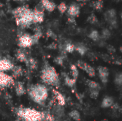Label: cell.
Listing matches in <instances>:
<instances>
[{
  "label": "cell",
  "instance_id": "e0dca14e",
  "mask_svg": "<svg viewBox=\"0 0 122 121\" xmlns=\"http://www.w3.org/2000/svg\"><path fill=\"white\" fill-rule=\"evenodd\" d=\"M54 92L56 98V100L58 101V104L61 106H64L65 104V98H64V97L60 93H59L58 91H54Z\"/></svg>",
  "mask_w": 122,
  "mask_h": 121
},
{
  "label": "cell",
  "instance_id": "7c38bea8",
  "mask_svg": "<svg viewBox=\"0 0 122 121\" xmlns=\"http://www.w3.org/2000/svg\"><path fill=\"white\" fill-rule=\"evenodd\" d=\"M104 17H105V19L108 22L117 19V13H116L115 9H111L107 10L104 14Z\"/></svg>",
  "mask_w": 122,
  "mask_h": 121
},
{
  "label": "cell",
  "instance_id": "277c9868",
  "mask_svg": "<svg viewBox=\"0 0 122 121\" xmlns=\"http://www.w3.org/2000/svg\"><path fill=\"white\" fill-rule=\"evenodd\" d=\"M16 23L22 28L29 26L33 24V10L28 9L21 17L16 19Z\"/></svg>",
  "mask_w": 122,
  "mask_h": 121
},
{
  "label": "cell",
  "instance_id": "bcb514c9",
  "mask_svg": "<svg viewBox=\"0 0 122 121\" xmlns=\"http://www.w3.org/2000/svg\"></svg>",
  "mask_w": 122,
  "mask_h": 121
},
{
  "label": "cell",
  "instance_id": "4fadbf2b",
  "mask_svg": "<svg viewBox=\"0 0 122 121\" xmlns=\"http://www.w3.org/2000/svg\"><path fill=\"white\" fill-rule=\"evenodd\" d=\"M114 103V99L112 97H105L102 102V107L104 108H110Z\"/></svg>",
  "mask_w": 122,
  "mask_h": 121
},
{
  "label": "cell",
  "instance_id": "ab89813d",
  "mask_svg": "<svg viewBox=\"0 0 122 121\" xmlns=\"http://www.w3.org/2000/svg\"><path fill=\"white\" fill-rule=\"evenodd\" d=\"M119 50H120V51L122 53V46L120 47V48H119Z\"/></svg>",
  "mask_w": 122,
  "mask_h": 121
},
{
  "label": "cell",
  "instance_id": "8992f818",
  "mask_svg": "<svg viewBox=\"0 0 122 121\" xmlns=\"http://www.w3.org/2000/svg\"><path fill=\"white\" fill-rule=\"evenodd\" d=\"M44 9H40V8H35L33 10V24L41 23L44 21Z\"/></svg>",
  "mask_w": 122,
  "mask_h": 121
},
{
  "label": "cell",
  "instance_id": "2e32d148",
  "mask_svg": "<svg viewBox=\"0 0 122 121\" xmlns=\"http://www.w3.org/2000/svg\"><path fill=\"white\" fill-rule=\"evenodd\" d=\"M75 50L77 51L81 55H84L87 52V48L83 44H79L76 46H75Z\"/></svg>",
  "mask_w": 122,
  "mask_h": 121
},
{
  "label": "cell",
  "instance_id": "f35d334b",
  "mask_svg": "<svg viewBox=\"0 0 122 121\" xmlns=\"http://www.w3.org/2000/svg\"><path fill=\"white\" fill-rule=\"evenodd\" d=\"M77 1H86V0H76Z\"/></svg>",
  "mask_w": 122,
  "mask_h": 121
},
{
  "label": "cell",
  "instance_id": "d4e9b609",
  "mask_svg": "<svg viewBox=\"0 0 122 121\" xmlns=\"http://www.w3.org/2000/svg\"><path fill=\"white\" fill-rule=\"evenodd\" d=\"M71 71L73 78L76 80L79 76V71L77 69V67L75 65H71Z\"/></svg>",
  "mask_w": 122,
  "mask_h": 121
},
{
  "label": "cell",
  "instance_id": "7a4b0ae2",
  "mask_svg": "<svg viewBox=\"0 0 122 121\" xmlns=\"http://www.w3.org/2000/svg\"><path fill=\"white\" fill-rule=\"evenodd\" d=\"M41 78L44 83L49 85H52L55 86H59L60 81L59 79L58 74L53 67L51 66L46 67L42 71Z\"/></svg>",
  "mask_w": 122,
  "mask_h": 121
},
{
  "label": "cell",
  "instance_id": "5b68a950",
  "mask_svg": "<svg viewBox=\"0 0 122 121\" xmlns=\"http://www.w3.org/2000/svg\"><path fill=\"white\" fill-rule=\"evenodd\" d=\"M34 43L32 36L29 34H23L19 37V46L20 47L26 48L31 46Z\"/></svg>",
  "mask_w": 122,
  "mask_h": 121
},
{
  "label": "cell",
  "instance_id": "d590c367",
  "mask_svg": "<svg viewBox=\"0 0 122 121\" xmlns=\"http://www.w3.org/2000/svg\"><path fill=\"white\" fill-rule=\"evenodd\" d=\"M102 58H103V60H104V61H109V59H110L111 58H110V56H109L108 55L104 54V55H102Z\"/></svg>",
  "mask_w": 122,
  "mask_h": 121
},
{
  "label": "cell",
  "instance_id": "f1b7e54d",
  "mask_svg": "<svg viewBox=\"0 0 122 121\" xmlns=\"http://www.w3.org/2000/svg\"><path fill=\"white\" fill-rule=\"evenodd\" d=\"M17 58L19 61H24L26 62L27 61V58L25 55V53L23 51H19L17 53Z\"/></svg>",
  "mask_w": 122,
  "mask_h": 121
},
{
  "label": "cell",
  "instance_id": "6da1fadb",
  "mask_svg": "<svg viewBox=\"0 0 122 121\" xmlns=\"http://www.w3.org/2000/svg\"><path fill=\"white\" fill-rule=\"evenodd\" d=\"M29 93L30 97L36 103H41L44 102L48 96V91L46 86L36 84L29 88Z\"/></svg>",
  "mask_w": 122,
  "mask_h": 121
},
{
  "label": "cell",
  "instance_id": "d6986e66",
  "mask_svg": "<svg viewBox=\"0 0 122 121\" xmlns=\"http://www.w3.org/2000/svg\"><path fill=\"white\" fill-rule=\"evenodd\" d=\"M70 117L76 121H79L81 119V115L79 113V112L76 110H73L70 112L69 113Z\"/></svg>",
  "mask_w": 122,
  "mask_h": 121
},
{
  "label": "cell",
  "instance_id": "b9f144b4",
  "mask_svg": "<svg viewBox=\"0 0 122 121\" xmlns=\"http://www.w3.org/2000/svg\"><path fill=\"white\" fill-rule=\"evenodd\" d=\"M121 19H122V13L121 14Z\"/></svg>",
  "mask_w": 122,
  "mask_h": 121
},
{
  "label": "cell",
  "instance_id": "f546056e",
  "mask_svg": "<svg viewBox=\"0 0 122 121\" xmlns=\"http://www.w3.org/2000/svg\"><path fill=\"white\" fill-rule=\"evenodd\" d=\"M12 71L14 75L15 76H20L22 73V69L20 66H15L12 68Z\"/></svg>",
  "mask_w": 122,
  "mask_h": 121
},
{
  "label": "cell",
  "instance_id": "9c48e42d",
  "mask_svg": "<svg viewBox=\"0 0 122 121\" xmlns=\"http://www.w3.org/2000/svg\"><path fill=\"white\" fill-rule=\"evenodd\" d=\"M13 83L12 78L3 72H0V86H7Z\"/></svg>",
  "mask_w": 122,
  "mask_h": 121
},
{
  "label": "cell",
  "instance_id": "f6af8a7d",
  "mask_svg": "<svg viewBox=\"0 0 122 121\" xmlns=\"http://www.w3.org/2000/svg\"><path fill=\"white\" fill-rule=\"evenodd\" d=\"M18 1H23V0H18Z\"/></svg>",
  "mask_w": 122,
  "mask_h": 121
},
{
  "label": "cell",
  "instance_id": "8d00e7d4",
  "mask_svg": "<svg viewBox=\"0 0 122 121\" xmlns=\"http://www.w3.org/2000/svg\"><path fill=\"white\" fill-rule=\"evenodd\" d=\"M47 34H48V36H51V37H53V36H55V34L51 31V30H49L48 31V32H47Z\"/></svg>",
  "mask_w": 122,
  "mask_h": 121
},
{
  "label": "cell",
  "instance_id": "7bdbcfd3",
  "mask_svg": "<svg viewBox=\"0 0 122 121\" xmlns=\"http://www.w3.org/2000/svg\"><path fill=\"white\" fill-rule=\"evenodd\" d=\"M102 121H107V120H103Z\"/></svg>",
  "mask_w": 122,
  "mask_h": 121
},
{
  "label": "cell",
  "instance_id": "ac0fdd59",
  "mask_svg": "<svg viewBox=\"0 0 122 121\" xmlns=\"http://www.w3.org/2000/svg\"><path fill=\"white\" fill-rule=\"evenodd\" d=\"M16 92L18 96H21L24 93V92H25L24 87L21 83H20V82L17 83V84L16 86Z\"/></svg>",
  "mask_w": 122,
  "mask_h": 121
},
{
  "label": "cell",
  "instance_id": "74e56055",
  "mask_svg": "<svg viewBox=\"0 0 122 121\" xmlns=\"http://www.w3.org/2000/svg\"><path fill=\"white\" fill-rule=\"evenodd\" d=\"M68 21H69V22H70V23H75V18H73V17H69V19H68Z\"/></svg>",
  "mask_w": 122,
  "mask_h": 121
},
{
  "label": "cell",
  "instance_id": "ffe728a7",
  "mask_svg": "<svg viewBox=\"0 0 122 121\" xmlns=\"http://www.w3.org/2000/svg\"><path fill=\"white\" fill-rule=\"evenodd\" d=\"M87 85L89 86V88L90 89H94V90H99L100 88V86L99 85L98 83H97L96 81H91V80H89L87 81Z\"/></svg>",
  "mask_w": 122,
  "mask_h": 121
},
{
  "label": "cell",
  "instance_id": "4316f807",
  "mask_svg": "<svg viewBox=\"0 0 122 121\" xmlns=\"http://www.w3.org/2000/svg\"><path fill=\"white\" fill-rule=\"evenodd\" d=\"M64 50L66 52H69V53H72L74 50H75V46L71 43H68L65 45V47H64Z\"/></svg>",
  "mask_w": 122,
  "mask_h": 121
},
{
  "label": "cell",
  "instance_id": "83f0119b",
  "mask_svg": "<svg viewBox=\"0 0 122 121\" xmlns=\"http://www.w3.org/2000/svg\"><path fill=\"white\" fill-rule=\"evenodd\" d=\"M114 82L118 86H122V73H117L114 78Z\"/></svg>",
  "mask_w": 122,
  "mask_h": 121
},
{
  "label": "cell",
  "instance_id": "d6a6232c",
  "mask_svg": "<svg viewBox=\"0 0 122 121\" xmlns=\"http://www.w3.org/2000/svg\"><path fill=\"white\" fill-rule=\"evenodd\" d=\"M88 56H89V59L92 60V61H94V60H96V59L97 58V56H96L94 53H92V52L89 53H88Z\"/></svg>",
  "mask_w": 122,
  "mask_h": 121
},
{
  "label": "cell",
  "instance_id": "60d3db41",
  "mask_svg": "<svg viewBox=\"0 0 122 121\" xmlns=\"http://www.w3.org/2000/svg\"><path fill=\"white\" fill-rule=\"evenodd\" d=\"M2 6H3V4H1V3L0 2V8H1Z\"/></svg>",
  "mask_w": 122,
  "mask_h": 121
},
{
  "label": "cell",
  "instance_id": "e575fe53",
  "mask_svg": "<svg viewBox=\"0 0 122 121\" xmlns=\"http://www.w3.org/2000/svg\"><path fill=\"white\" fill-rule=\"evenodd\" d=\"M55 61H56L58 64H62V63H63V58H62L61 56L57 57V58L55 59Z\"/></svg>",
  "mask_w": 122,
  "mask_h": 121
},
{
  "label": "cell",
  "instance_id": "5bb4252c",
  "mask_svg": "<svg viewBox=\"0 0 122 121\" xmlns=\"http://www.w3.org/2000/svg\"><path fill=\"white\" fill-rule=\"evenodd\" d=\"M92 6L97 11H101L104 7V1L103 0H96L92 2Z\"/></svg>",
  "mask_w": 122,
  "mask_h": 121
},
{
  "label": "cell",
  "instance_id": "836d02e7",
  "mask_svg": "<svg viewBox=\"0 0 122 121\" xmlns=\"http://www.w3.org/2000/svg\"><path fill=\"white\" fill-rule=\"evenodd\" d=\"M107 51L109 52V53H115V51H116V48L113 46H107Z\"/></svg>",
  "mask_w": 122,
  "mask_h": 121
},
{
  "label": "cell",
  "instance_id": "30bf717a",
  "mask_svg": "<svg viewBox=\"0 0 122 121\" xmlns=\"http://www.w3.org/2000/svg\"><path fill=\"white\" fill-rule=\"evenodd\" d=\"M41 4L42 5V6L44 7V9L45 10H46L47 11H49V12L54 11V9L56 8V4L54 1H50V0H41Z\"/></svg>",
  "mask_w": 122,
  "mask_h": 121
},
{
  "label": "cell",
  "instance_id": "1f68e13d",
  "mask_svg": "<svg viewBox=\"0 0 122 121\" xmlns=\"http://www.w3.org/2000/svg\"><path fill=\"white\" fill-rule=\"evenodd\" d=\"M89 96L92 98L96 99L99 96V90H94V89H90V93Z\"/></svg>",
  "mask_w": 122,
  "mask_h": 121
},
{
  "label": "cell",
  "instance_id": "3957f363",
  "mask_svg": "<svg viewBox=\"0 0 122 121\" xmlns=\"http://www.w3.org/2000/svg\"><path fill=\"white\" fill-rule=\"evenodd\" d=\"M18 116L25 121H40L42 120V113L30 108H21L18 111Z\"/></svg>",
  "mask_w": 122,
  "mask_h": 121
},
{
  "label": "cell",
  "instance_id": "52a82bcc",
  "mask_svg": "<svg viewBox=\"0 0 122 121\" xmlns=\"http://www.w3.org/2000/svg\"><path fill=\"white\" fill-rule=\"evenodd\" d=\"M67 14L69 16V17L75 18L76 16H79L80 14V6L77 4H75V3L71 4L68 7Z\"/></svg>",
  "mask_w": 122,
  "mask_h": 121
},
{
  "label": "cell",
  "instance_id": "7402d4cb",
  "mask_svg": "<svg viewBox=\"0 0 122 121\" xmlns=\"http://www.w3.org/2000/svg\"><path fill=\"white\" fill-rule=\"evenodd\" d=\"M111 31L108 29H104L102 31V35H101V38L106 40V39H108L110 38L111 36Z\"/></svg>",
  "mask_w": 122,
  "mask_h": 121
},
{
  "label": "cell",
  "instance_id": "484cf974",
  "mask_svg": "<svg viewBox=\"0 0 122 121\" xmlns=\"http://www.w3.org/2000/svg\"><path fill=\"white\" fill-rule=\"evenodd\" d=\"M64 80H65V83H66L68 86H69V87H73V86H74L75 83H76V80H75V79L71 78H69V76H66Z\"/></svg>",
  "mask_w": 122,
  "mask_h": 121
},
{
  "label": "cell",
  "instance_id": "ee69618b",
  "mask_svg": "<svg viewBox=\"0 0 122 121\" xmlns=\"http://www.w3.org/2000/svg\"><path fill=\"white\" fill-rule=\"evenodd\" d=\"M1 59V55H0V60Z\"/></svg>",
  "mask_w": 122,
  "mask_h": 121
},
{
  "label": "cell",
  "instance_id": "ba28073f",
  "mask_svg": "<svg viewBox=\"0 0 122 121\" xmlns=\"http://www.w3.org/2000/svg\"><path fill=\"white\" fill-rule=\"evenodd\" d=\"M98 72L99 75V78L102 83H107L109 80V71L107 67L104 66H99L98 67Z\"/></svg>",
  "mask_w": 122,
  "mask_h": 121
},
{
  "label": "cell",
  "instance_id": "4dcf8cb0",
  "mask_svg": "<svg viewBox=\"0 0 122 121\" xmlns=\"http://www.w3.org/2000/svg\"><path fill=\"white\" fill-rule=\"evenodd\" d=\"M77 66H78V67L80 68L81 69H82V70H84V71H86L88 64H87L86 62L83 61H78V62H77Z\"/></svg>",
  "mask_w": 122,
  "mask_h": 121
},
{
  "label": "cell",
  "instance_id": "9a60e30c",
  "mask_svg": "<svg viewBox=\"0 0 122 121\" xmlns=\"http://www.w3.org/2000/svg\"><path fill=\"white\" fill-rule=\"evenodd\" d=\"M89 37L94 41H99L100 39V35H99V33L98 31L97 30H92L89 34Z\"/></svg>",
  "mask_w": 122,
  "mask_h": 121
},
{
  "label": "cell",
  "instance_id": "603a6c76",
  "mask_svg": "<svg viewBox=\"0 0 122 121\" xmlns=\"http://www.w3.org/2000/svg\"><path fill=\"white\" fill-rule=\"evenodd\" d=\"M87 21H88V22L90 23L91 24H94V25L97 24H98V22H99V20H98L97 16H96L95 14H92L88 17Z\"/></svg>",
  "mask_w": 122,
  "mask_h": 121
},
{
  "label": "cell",
  "instance_id": "8fae6325",
  "mask_svg": "<svg viewBox=\"0 0 122 121\" xmlns=\"http://www.w3.org/2000/svg\"><path fill=\"white\" fill-rule=\"evenodd\" d=\"M13 65L11 63V61H9L8 59H5V58H1L0 60V71H7L9 69H12L13 68Z\"/></svg>",
  "mask_w": 122,
  "mask_h": 121
},
{
  "label": "cell",
  "instance_id": "cb8c5ba5",
  "mask_svg": "<svg viewBox=\"0 0 122 121\" xmlns=\"http://www.w3.org/2000/svg\"><path fill=\"white\" fill-rule=\"evenodd\" d=\"M86 72V73L90 76V77H94L95 75H96V71H95V69L91 66L90 65H88L87 67H86V69L85 71Z\"/></svg>",
  "mask_w": 122,
  "mask_h": 121
},
{
  "label": "cell",
  "instance_id": "44dd1931",
  "mask_svg": "<svg viewBox=\"0 0 122 121\" xmlns=\"http://www.w3.org/2000/svg\"><path fill=\"white\" fill-rule=\"evenodd\" d=\"M57 9H58L59 11L61 14H64L66 11H67L68 6H67V5L66 4V3H64V2H61V3L57 6Z\"/></svg>",
  "mask_w": 122,
  "mask_h": 121
}]
</instances>
